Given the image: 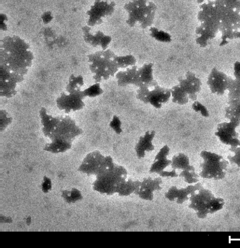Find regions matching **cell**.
I'll return each instance as SVG.
<instances>
[{"mask_svg":"<svg viewBox=\"0 0 240 248\" xmlns=\"http://www.w3.org/2000/svg\"><path fill=\"white\" fill-rule=\"evenodd\" d=\"M33 59L30 45L18 36H7L1 40L0 66L24 77Z\"/></svg>","mask_w":240,"mask_h":248,"instance_id":"obj_1","label":"cell"},{"mask_svg":"<svg viewBox=\"0 0 240 248\" xmlns=\"http://www.w3.org/2000/svg\"><path fill=\"white\" fill-rule=\"evenodd\" d=\"M39 116L42 131L51 141L72 143L74 139L83 132L75 120L69 116L53 117L47 113L46 108L42 107L39 111Z\"/></svg>","mask_w":240,"mask_h":248,"instance_id":"obj_2","label":"cell"},{"mask_svg":"<svg viewBox=\"0 0 240 248\" xmlns=\"http://www.w3.org/2000/svg\"><path fill=\"white\" fill-rule=\"evenodd\" d=\"M124 8L128 14L126 22L128 26L145 29L153 24L157 7L150 0H130Z\"/></svg>","mask_w":240,"mask_h":248,"instance_id":"obj_3","label":"cell"},{"mask_svg":"<svg viewBox=\"0 0 240 248\" xmlns=\"http://www.w3.org/2000/svg\"><path fill=\"white\" fill-rule=\"evenodd\" d=\"M116 56L113 51L108 48L87 55L89 67L96 83L107 80L116 74L119 67Z\"/></svg>","mask_w":240,"mask_h":248,"instance_id":"obj_4","label":"cell"},{"mask_svg":"<svg viewBox=\"0 0 240 248\" xmlns=\"http://www.w3.org/2000/svg\"><path fill=\"white\" fill-rule=\"evenodd\" d=\"M127 179V171L122 166L114 164L97 175L94 189L101 193L112 195L117 193Z\"/></svg>","mask_w":240,"mask_h":248,"instance_id":"obj_5","label":"cell"},{"mask_svg":"<svg viewBox=\"0 0 240 248\" xmlns=\"http://www.w3.org/2000/svg\"><path fill=\"white\" fill-rule=\"evenodd\" d=\"M189 200V207L194 210L200 218L222 209L224 204V199L215 197L211 191L203 187L191 194Z\"/></svg>","mask_w":240,"mask_h":248,"instance_id":"obj_6","label":"cell"},{"mask_svg":"<svg viewBox=\"0 0 240 248\" xmlns=\"http://www.w3.org/2000/svg\"><path fill=\"white\" fill-rule=\"evenodd\" d=\"M200 156L203 160L200 164L201 171L199 175L201 177L214 180L222 179L224 177L228 162L222 155L202 151Z\"/></svg>","mask_w":240,"mask_h":248,"instance_id":"obj_7","label":"cell"},{"mask_svg":"<svg viewBox=\"0 0 240 248\" xmlns=\"http://www.w3.org/2000/svg\"><path fill=\"white\" fill-rule=\"evenodd\" d=\"M171 96L170 89L159 86L158 82L151 85H144L137 90L136 98L145 104H150L160 108Z\"/></svg>","mask_w":240,"mask_h":248,"instance_id":"obj_8","label":"cell"},{"mask_svg":"<svg viewBox=\"0 0 240 248\" xmlns=\"http://www.w3.org/2000/svg\"><path fill=\"white\" fill-rule=\"evenodd\" d=\"M115 9L114 1L96 0L87 12L88 26L93 27L101 24L107 17L112 15Z\"/></svg>","mask_w":240,"mask_h":248,"instance_id":"obj_9","label":"cell"},{"mask_svg":"<svg viewBox=\"0 0 240 248\" xmlns=\"http://www.w3.org/2000/svg\"><path fill=\"white\" fill-rule=\"evenodd\" d=\"M65 91L61 93L56 100L59 109L68 113L80 110L85 106L83 99L85 97L81 89Z\"/></svg>","mask_w":240,"mask_h":248,"instance_id":"obj_10","label":"cell"},{"mask_svg":"<svg viewBox=\"0 0 240 248\" xmlns=\"http://www.w3.org/2000/svg\"><path fill=\"white\" fill-rule=\"evenodd\" d=\"M114 164L110 156L105 157L99 151H95L87 155L79 170L88 174L97 175Z\"/></svg>","mask_w":240,"mask_h":248,"instance_id":"obj_11","label":"cell"},{"mask_svg":"<svg viewBox=\"0 0 240 248\" xmlns=\"http://www.w3.org/2000/svg\"><path fill=\"white\" fill-rule=\"evenodd\" d=\"M0 94L1 96L10 98L16 93L17 84L23 81L24 77L13 73L0 66Z\"/></svg>","mask_w":240,"mask_h":248,"instance_id":"obj_12","label":"cell"},{"mask_svg":"<svg viewBox=\"0 0 240 248\" xmlns=\"http://www.w3.org/2000/svg\"><path fill=\"white\" fill-rule=\"evenodd\" d=\"M238 126L230 121L220 123L217 126L215 135L222 143L230 145V148L240 146L239 134L236 130Z\"/></svg>","mask_w":240,"mask_h":248,"instance_id":"obj_13","label":"cell"},{"mask_svg":"<svg viewBox=\"0 0 240 248\" xmlns=\"http://www.w3.org/2000/svg\"><path fill=\"white\" fill-rule=\"evenodd\" d=\"M230 78L213 68L208 76L207 83L212 93L222 95L227 90Z\"/></svg>","mask_w":240,"mask_h":248,"instance_id":"obj_14","label":"cell"},{"mask_svg":"<svg viewBox=\"0 0 240 248\" xmlns=\"http://www.w3.org/2000/svg\"><path fill=\"white\" fill-rule=\"evenodd\" d=\"M178 81V85L188 95L189 99L195 101L197 97V93L201 89V80L196 77L193 73L188 71L185 77H179Z\"/></svg>","mask_w":240,"mask_h":248,"instance_id":"obj_15","label":"cell"},{"mask_svg":"<svg viewBox=\"0 0 240 248\" xmlns=\"http://www.w3.org/2000/svg\"><path fill=\"white\" fill-rule=\"evenodd\" d=\"M89 26L82 28L83 38L85 42L93 47L100 46L102 49H107L112 41V37L101 31H93Z\"/></svg>","mask_w":240,"mask_h":248,"instance_id":"obj_16","label":"cell"},{"mask_svg":"<svg viewBox=\"0 0 240 248\" xmlns=\"http://www.w3.org/2000/svg\"><path fill=\"white\" fill-rule=\"evenodd\" d=\"M202 187L200 183L180 189H178L176 186H172L165 193V197L170 201H175L178 204H182L189 199L191 194Z\"/></svg>","mask_w":240,"mask_h":248,"instance_id":"obj_17","label":"cell"},{"mask_svg":"<svg viewBox=\"0 0 240 248\" xmlns=\"http://www.w3.org/2000/svg\"><path fill=\"white\" fill-rule=\"evenodd\" d=\"M162 183V181L160 177L144 178L141 182L139 188L135 194L142 199L151 201L154 198V192L161 189Z\"/></svg>","mask_w":240,"mask_h":248,"instance_id":"obj_18","label":"cell"},{"mask_svg":"<svg viewBox=\"0 0 240 248\" xmlns=\"http://www.w3.org/2000/svg\"><path fill=\"white\" fill-rule=\"evenodd\" d=\"M170 148L167 145L163 146L156 155L153 163L151 165L149 172L160 175L165 169L171 165V160L167 158Z\"/></svg>","mask_w":240,"mask_h":248,"instance_id":"obj_19","label":"cell"},{"mask_svg":"<svg viewBox=\"0 0 240 248\" xmlns=\"http://www.w3.org/2000/svg\"><path fill=\"white\" fill-rule=\"evenodd\" d=\"M155 135V131L148 130L143 136L140 137L135 147L136 155L139 159L144 157L146 152L154 150L155 147L152 143V140Z\"/></svg>","mask_w":240,"mask_h":248,"instance_id":"obj_20","label":"cell"},{"mask_svg":"<svg viewBox=\"0 0 240 248\" xmlns=\"http://www.w3.org/2000/svg\"><path fill=\"white\" fill-rule=\"evenodd\" d=\"M138 67L133 65L126 68L125 70L117 72L115 74L117 84L124 87L129 84L136 85Z\"/></svg>","mask_w":240,"mask_h":248,"instance_id":"obj_21","label":"cell"},{"mask_svg":"<svg viewBox=\"0 0 240 248\" xmlns=\"http://www.w3.org/2000/svg\"><path fill=\"white\" fill-rule=\"evenodd\" d=\"M153 63H148L138 68L136 86L140 87L144 85H151L157 82L153 77Z\"/></svg>","mask_w":240,"mask_h":248,"instance_id":"obj_22","label":"cell"},{"mask_svg":"<svg viewBox=\"0 0 240 248\" xmlns=\"http://www.w3.org/2000/svg\"><path fill=\"white\" fill-rule=\"evenodd\" d=\"M141 182L131 179L127 180L122 184L117 193L120 196H127L135 193L138 190Z\"/></svg>","mask_w":240,"mask_h":248,"instance_id":"obj_23","label":"cell"},{"mask_svg":"<svg viewBox=\"0 0 240 248\" xmlns=\"http://www.w3.org/2000/svg\"><path fill=\"white\" fill-rule=\"evenodd\" d=\"M170 90L173 102L181 105H185L188 102V95L178 84L173 86Z\"/></svg>","mask_w":240,"mask_h":248,"instance_id":"obj_24","label":"cell"},{"mask_svg":"<svg viewBox=\"0 0 240 248\" xmlns=\"http://www.w3.org/2000/svg\"><path fill=\"white\" fill-rule=\"evenodd\" d=\"M228 105L225 108V117L229 120L240 118V99L228 100Z\"/></svg>","mask_w":240,"mask_h":248,"instance_id":"obj_25","label":"cell"},{"mask_svg":"<svg viewBox=\"0 0 240 248\" xmlns=\"http://www.w3.org/2000/svg\"><path fill=\"white\" fill-rule=\"evenodd\" d=\"M190 166L189 157L183 153L175 155L171 160V166L172 169L183 170Z\"/></svg>","mask_w":240,"mask_h":248,"instance_id":"obj_26","label":"cell"},{"mask_svg":"<svg viewBox=\"0 0 240 248\" xmlns=\"http://www.w3.org/2000/svg\"><path fill=\"white\" fill-rule=\"evenodd\" d=\"M179 176L183 177L186 183L191 184L196 183L199 181V176L195 171V168L191 165L187 169L182 170Z\"/></svg>","mask_w":240,"mask_h":248,"instance_id":"obj_27","label":"cell"},{"mask_svg":"<svg viewBox=\"0 0 240 248\" xmlns=\"http://www.w3.org/2000/svg\"><path fill=\"white\" fill-rule=\"evenodd\" d=\"M72 144L61 141H51L46 145L44 150L52 153L64 152L69 149Z\"/></svg>","mask_w":240,"mask_h":248,"instance_id":"obj_28","label":"cell"},{"mask_svg":"<svg viewBox=\"0 0 240 248\" xmlns=\"http://www.w3.org/2000/svg\"><path fill=\"white\" fill-rule=\"evenodd\" d=\"M115 60L119 68H126L135 65L136 59L132 55L116 56Z\"/></svg>","mask_w":240,"mask_h":248,"instance_id":"obj_29","label":"cell"},{"mask_svg":"<svg viewBox=\"0 0 240 248\" xmlns=\"http://www.w3.org/2000/svg\"><path fill=\"white\" fill-rule=\"evenodd\" d=\"M84 84L83 78L81 75L75 76L72 74L65 87V90H74L81 89Z\"/></svg>","mask_w":240,"mask_h":248,"instance_id":"obj_30","label":"cell"},{"mask_svg":"<svg viewBox=\"0 0 240 248\" xmlns=\"http://www.w3.org/2000/svg\"><path fill=\"white\" fill-rule=\"evenodd\" d=\"M103 90L101 88L99 82L95 83L88 88L83 90L85 97H94L101 94Z\"/></svg>","mask_w":240,"mask_h":248,"instance_id":"obj_31","label":"cell"},{"mask_svg":"<svg viewBox=\"0 0 240 248\" xmlns=\"http://www.w3.org/2000/svg\"><path fill=\"white\" fill-rule=\"evenodd\" d=\"M12 122V118L3 109L0 110V130L3 131Z\"/></svg>","mask_w":240,"mask_h":248,"instance_id":"obj_32","label":"cell"},{"mask_svg":"<svg viewBox=\"0 0 240 248\" xmlns=\"http://www.w3.org/2000/svg\"><path fill=\"white\" fill-rule=\"evenodd\" d=\"M229 150L234 153L233 155H228L227 158L232 164L240 168V146L230 148Z\"/></svg>","mask_w":240,"mask_h":248,"instance_id":"obj_33","label":"cell"},{"mask_svg":"<svg viewBox=\"0 0 240 248\" xmlns=\"http://www.w3.org/2000/svg\"><path fill=\"white\" fill-rule=\"evenodd\" d=\"M192 108L195 111L199 112L205 117L209 116V112L206 107L197 101H194L192 104Z\"/></svg>","mask_w":240,"mask_h":248,"instance_id":"obj_34","label":"cell"},{"mask_svg":"<svg viewBox=\"0 0 240 248\" xmlns=\"http://www.w3.org/2000/svg\"><path fill=\"white\" fill-rule=\"evenodd\" d=\"M110 126L117 134H120L122 132L121 122L118 116L114 115L110 123Z\"/></svg>","mask_w":240,"mask_h":248,"instance_id":"obj_35","label":"cell"},{"mask_svg":"<svg viewBox=\"0 0 240 248\" xmlns=\"http://www.w3.org/2000/svg\"><path fill=\"white\" fill-rule=\"evenodd\" d=\"M43 187L45 192H48V190L50 188V181L47 178L45 179V183L44 184Z\"/></svg>","mask_w":240,"mask_h":248,"instance_id":"obj_36","label":"cell"},{"mask_svg":"<svg viewBox=\"0 0 240 248\" xmlns=\"http://www.w3.org/2000/svg\"><path fill=\"white\" fill-rule=\"evenodd\" d=\"M234 73H240V62L237 61L234 65Z\"/></svg>","mask_w":240,"mask_h":248,"instance_id":"obj_37","label":"cell"},{"mask_svg":"<svg viewBox=\"0 0 240 248\" xmlns=\"http://www.w3.org/2000/svg\"><path fill=\"white\" fill-rule=\"evenodd\" d=\"M205 0H196L197 2L199 4H201L204 2Z\"/></svg>","mask_w":240,"mask_h":248,"instance_id":"obj_38","label":"cell"}]
</instances>
